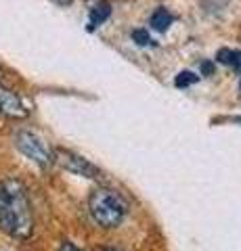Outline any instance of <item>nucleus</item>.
I'll use <instances>...</instances> for the list:
<instances>
[{
	"label": "nucleus",
	"instance_id": "1",
	"mask_svg": "<svg viewBox=\"0 0 241 251\" xmlns=\"http://www.w3.org/2000/svg\"><path fill=\"white\" fill-rule=\"evenodd\" d=\"M0 230L17 241L34 232V207L27 186L15 176L0 178Z\"/></svg>",
	"mask_w": 241,
	"mask_h": 251
},
{
	"label": "nucleus",
	"instance_id": "2",
	"mask_svg": "<svg viewBox=\"0 0 241 251\" xmlns=\"http://www.w3.org/2000/svg\"><path fill=\"white\" fill-rule=\"evenodd\" d=\"M88 214L101 228H118L128 216V201L109 186H99L88 197Z\"/></svg>",
	"mask_w": 241,
	"mask_h": 251
},
{
	"label": "nucleus",
	"instance_id": "3",
	"mask_svg": "<svg viewBox=\"0 0 241 251\" xmlns=\"http://www.w3.org/2000/svg\"><path fill=\"white\" fill-rule=\"evenodd\" d=\"M15 147H17L29 161H34L36 166H40V168H49L55 163V151L49 147V143H46L44 138H40L29 130H19L17 134H15Z\"/></svg>",
	"mask_w": 241,
	"mask_h": 251
},
{
	"label": "nucleus",
	"instance_id": "4",
	"mask_svg": "<svg viewBox=\"0 0 241 251\" xmlns=\"http://www.w3.org/2000/svg\"><path fill=\"white\" fill-rule=\"evenodd\" d=\"M55 161H59L67 172L72 174H78V176H84V178H90V180H99L101 178V170L90 163L86 157L78 155L74 151H67V149H59L55 153Z\"/></svg>",
	"mask_w": 241,
	"mask_h": 251
},
{
	"label": "nucleus",
	"instance_id": "5",
	"mask_svg": "<svg viewBox=\"0 0 241 251\" xmlns=\"http://www.w3.org/2000/svg\"><path fill=\"white\" fill-rule=\"evenodd\" d=\"M27 113L29 109L19 94L0 84V115L13 117V120H23V117H27Z\"/></svg>",
	"mask_w": 241,
	"mask_h": 251
},
{
	"label": "nucleus",
	"instance_id": "6",
	"mask_svg": "<svg viewBox=\"0 0 241 251\" xmlns=\"http://www.w3.org/2000/svg\"><path fill=\"white\" fill-rule=\"evenodd\" d=\"M172 21H174V15L168 9H164V6H160V9L151 15V25L158 31H166L170 25H172Z\"/></svg>",
	"mask_w": 241,
	"mask_h": 251
},
{
	"label": "nucleus",
	"instance_id": "7",
	"mask_svg": "<svg viewBox=\"0 0 241 251\" xmlns=\"http://www.w3.org/2000/svg\"><path fill=\"white\" fill-rule=\"evenodd\" d=\"M111 15V6L107 2H99L95 9L90 11V19H88V29H97L101 23L107 21V17Z\"/></svg>",
	"mask_w": 241,
	"mask_h": 251
},
{
	"label": "nucleus",
	"instance_id": "8",
	"mask_svg": "<svg viewBox=\"0 0 241 251\" xmlns=\"http://www.w3.org/2000/svg\"><path fill=\"white\" fill-rule=\"evenodd\" d=\"M216 59H218L220 63H227V65L235 67L241 72V50H231V49H222L218 50V54H216Z\"/></svg>",
	"mask_w": 241,
	"mask_h": 251
},
{
	"label": "nucleus",
	"instance_id": "9",
	"mask_svg": "<svg viewBox=\"0 0 241 251\" xmlns=\"http://www.w3.org/2000/svg\"><path fill=\"white\" fill-rule=\"evenodd\" d=\"M197 80H199L197 74H193V72H181V74L174 77V84L178 86V88H187V86L195 84Z\"/></svg>",
	"mask_w": 241,
	"mask_h": 251
},
{
	"label": "nucleus",
	"instance_id": "10",
	"mask_svg": "<svg viewBox=\"0 0 241 251\" xmlns=\"http://www.w3.org/2000/svg\"><path fill=\"white\" fill-rule=\"evenodd\" d=\"M132 40H134L138 46H147L151 42V38L145 29H132Z\"/></svg>",
	"mask_w": 241,
	"mask_h": 251
},
{
	"label": "nucleus",
	"instance_id": "11",
	"mask_svg": "<svg viewBox=\"0 0 241 251\" xmlns=\"http://www.w3.org/2000/svg\"><path fill=\"white\" fill-rule=\"evenodd\" d=\"M57 251H84L82 247H78L76 243H72V241H63L61 245L57 247Z\"/></svg>",
	"mask_w": 241,
	"mask_h": 251
},
{
	"label": "nucleus",
	"instance_id": "12",
	"mask_svg": "<svg viewBox=\"0 0 241 251\" xmlns=\"http://www.w3.org/2000/svg\"><path fill=\"white\" fill-rule=\"evenodd\" d=\"M214 72V63L212 61H204L201 63V74L208 75V74H212Z\"/></svg>",
	"mask_w": 241,
	"mask_h": 251
},
{
	"label": "nucleus",
	"instance_id": "13",
	"mask_svg": "<svg viewBox=\"0 0 241 251\" xmlns=\"http://www.w3.org/2000/svg\"><path fill=\"white\" fill-rule=\"evenodd\" d=\"M99 251H124V249H118V247H101Z\"/></svg>",
	"mask_w": 241,
	"mask_h": 251
},
{
	"label": "nucleus",
	"instance_id": "14",
	"mask_svg": "<svg viewBox=\"0 0 241 251\" xmlns=\"http://www.w3.org/2000/svg\"><path fill=\"white\" fill-rule=\"evenodd\" d=\"M233 122H237L241 126V115H235V117H233Z\"/></svg>",
	"mask_w": 241,
	"mask_h": 251
},
{
	"label": "nucleus",
	"instance_id": "15",
	"mask_svg": "<svg viewBox=\"0 0 241 251\" xmlns=\"http://www.w3.org/2000/svg\"><path fill=\"white\" fill-rule=\"evenodd\" d=\"M239 88H241V82H239Z\"/></svg>",
	"mask_w": 241,
	"mask_h": 251
}]
</instances>
